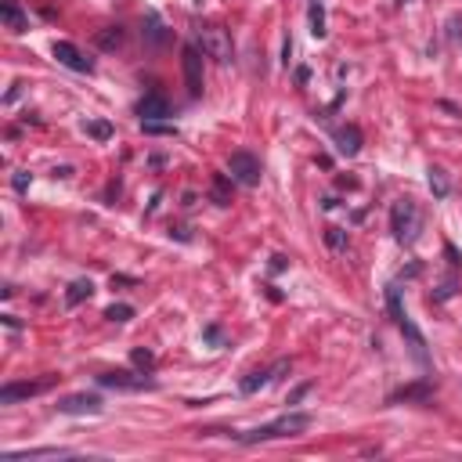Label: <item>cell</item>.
Returning <instances> with one entry per match:
<instances>
[{
	"label": "cell",
	"instance_id": "28",
	"mask_svg": "<svg viewBox=\"0 0 462 462\" xmlns=\"http://www.w3.org/2000/svg\"><path fill=\"white\" fill-rule=\"evenodd\" d=\"M202 340H206V343H221V340H224V332H221V325H206V332H202Z\"/></svg>",
	"mask_w": 462,
	"mask_h": 462
},
{
	"label": "cell",
	"instance_id": "4",
	"mask_svg": "<svg viewBox=\"0 0 462 462\" xmlns=\"http://www.w3.org/2000/svg\"><path fill=\"white\" fill-rule=\"evenodd\" d=\"M228 170H231V181H239L246 188H257L260 184V159L253 152H231Z\"/></svg>",
	"mask_w": 462,
	"mask_h": 462
},
{
	"label": "cell",
	"instance_id": "24",
	"mask_svg": "<svg viewBox=\"0 0 462 462\" xmlns=\"http://www.w3.org/2000/svg\"><path fill=\"white\" fill-rule=\"evenodd\" d=\"M459 292V282L455 278H448V282H440L437 289H433V304H445V300H452Z\"/></svg>",
	"mask_w": 462,
	"mask_h": 462
},
{
	"label": "cell",
	"instance_id": "33",
	"mask_svg": "<svg viewBox=\"0 0 462 462\" xmlns=\"http://www.w3.org/2000/svg\"><path fill=\"white\" fill-rule=\"evenodd\" d=\"M445 253H448V260H452V264H455V267H459V264H462V257H459V253H455V246H445Z\"/></svg>",
	"mask_w": 462,
	"mask_h": 462
},
{
	"label": "cell",
	"instance_id": "3",
	"mask_svg": "<svg viewBox=\"0 0 462 462\" xmlns=\"http://www.w3.org/2000/svg\"><path fill=\"white\" fill-rule=\"evenodd\" d=\"M199 47H202L206 58L221 61V66H228V61H231V36L221 26H202L199 29Z\"/></svg>",
	"mask_w": 462,
	"mask_h": 462
},
{
	"label": "cell",
	"instance_id": "16",
	"mask_svg": "<svg viewBox=\"0 0 462 462\" xmlns=\"http://www.w3.org/2000/svg\"><path fill=\"white\" fill-rule=\"evenodd\" d=\"M209 199H214L217 206H231V181H228V174H214V181H209Z\"/></svg>",
	"mask_w": 462,
	"mask_h": 462
},
{
	"label": "cell",
	"instance_id": "14",
	"mask_svg": "<svg viewBox=\"0 0 462 462\" xmlns=\"http://www.w3.org/2000/svg\"><path fill=\"white\" fill-rule=\"evenodd\" d=\"M91 292H94V282H91V278H76V282L66 289V307H80L83 300L91 297Z\"/></svg>",
	"mask_w": 462,
	"mask_h": 462
},
{
	"label": "cell",
	"instance_id": "18",
	"mask_svg": "<svg viewBox=\"0 0 462 462\" xmlns=\"http://www.w3.org/2000/svg\"><path fill=\"white\" fill-rule=\"evenodd\" d=\"M0 15H4V22H8L11 33H26V29H29V18L18 11L15 4H4V8H0Z\"/></svg>",
	"mask_w": 462,
	"mask_h": 462
},
{
	"label": "cell",
	"instance_id": "2",
	"mask_svg": "<svg viewBox=\"0 0 462 462\" xmlns=\"http://www.w3.org/2000/svg\"><path fill=\"white\" fill-rule=\"evenodd\" d=\"M419 228H423V217H419L415 202L412 199H397L390 206V231H394V239L401 246H412L419 239Z\"/></svg>",
	"mask_w": 462,
	"mask_h": 462
},
{
	"label": "cell",
	"instance_id": "8",
	"mask_svg": "<svg viewBox=\"0 0 462 462\" xmlns=\"http://www.w3.org/2000/svg\"><path fill=\"white\" fill-rule=\"evenodd\" d=\"M105 408V401L98 394H69V397H61L58 401V412H66V415H98Z\"/></svg>",
	"mask_w": 462,
	"mask_h": 462
},
{
	"label": "cell",
	"instance_id": "5",
	"mask_svg": "<svg viewBox=\"0 0 462 462\" xmlns=\"http://www.w3.org/2000/svg\"><path fill=\"white\" fill-rule=\"evenodd\" d=\"M58 383V375H44V380H33V383H4L0 387V405H15V401H26V397H36Z\"/></svg>",
	"mask_w": 462,
	"mask_h": 462
},
{
	"label": "cell",
	"instance_id": "20",
	"mask_svg": "<svg viewBox=\"0 0 462 462\" xmlns=\"http://www.w3.org/2000/svg\"><path fill=\"white\" fill-rule=\"evenodd\" d=\"M141 131L144 134H159V137H174L177 134V127H174V123H163V119H152V123H141Z\"/></svg>",
	"mask_w": 462,
	"mask_h": 462
},
{
	"label": "cell",
	"instance_id": "21",
	"mask_svg": "<svg viewBox=\"0 0 462 462\" xmlns=\"http://www.w3.org/2000/svg\"><path fill=\"white\" fill-rule=\"evenodd\" d=\"M98 44L105 47V51H112V47H119L123 44V29L119 26H109L105 33H98Z\"/></svg>",
	"mask_w": 462,
	"mask_h": 462
},
{
	"label": "cell",
	"instance_id": "1",
	"mask_svg": "<svg viewBox=\"0 0 462 462\" xmlns=\"http://www.w3.org/2000/svg\"><path fill=\"white\" fill-rule=\"evenodd\" d=\"M311 426V415L307 412H285L278 415L275 423H267V426H257V430H249L242 433L246 445H257V440H278V437H297Z\"/></svg>",
	"mask_w": 462,
	"mask_h": 462
},
{
	"label": "cell",
	"instance_id": "34",
	"mask_svg": "<svg viewBox=\"0 0 462 462\" xmlns=\"http://www.w3.org/2000/svg\"><path fill=\"white\" fill-rule=\"evenodd\" d=\"M285 267V257H271V271H282Z\"/></svg>",
	"mask_w": 462,
	"mask_h": 462
},
{
	"label": "cell",
	"instance_id": "25",
	"mask_svg": "<svg viewBox=\"0 0 462 462\" xmlns=\"http://www.w3.org/2000/svg\"><path fill=\"white\" fill-rule=\"evenodd\" d=\"M87 134H91L94 141H109V137H112V127H109L105 119H91V123H87Z\"/></svg>",
	"mask_w": 462,
	"mask_h": 462
},
{
	"label": "cell",
	"instance_id": "7",
	"mask_svg": "<svg viewBox=\"0 0 462 462\" xmlns=\"http://www.w3.org/2000/svg\"><path fill=\"white\" fill-rule=\"evenodd\" d=\"M98 387H109V390H152L156 383L152 380H144V375H134V372H101L98 375Z\"/></svg>",
	"mask_w": 462,
	"mask_h": 462
},
{
	"label": "cell",
	"instance_id": "12",
	"mask_svg": "<svg viewBox=\"0 0 462 462\" xmlns=\"http://www.w3.org/2000/svg\"><path fill=\"white\" fill-rule=\"evenodd\" d=\"M69 448H26V452H8L4 462H22V459H66Z\"/></svg>",
	"mask_w": 462,
	"mask_h": 462
},
{
	"label": "cell",
	"instance_id": "9",
	"mask_svg": "<svg viewBox=\"0 0 462 462\" xmlns=\"http://www.w3.org/2000/svg\"><path fill=\"white\" fill-rule=\"evenodd\" d=\"M54 58H58L66 69H73V73H91V69H94V61L83 54L76 44H69V40H54Z\"/></svg>",
	"mask_w": 462,
	"mask_h": 462
},
{
	"label": "cell",
	"instance_id": "10",
	"mask_svg": "<svg viewBox=\"0 0 462 462\" xmlns=\"http://www.w3.org/2000/svg\"><path fill=\"white\" fill-rule=\"evenodd\" d=\"M137 116H141V123L163 119V116H170V101H166L159 91H149V94L137 101Z\"/></svg>",
	"mask_w": 462,
	"mask_h": 462
},
{
	"label": "cell",
	"instance_id": "29",
	"mask_svg": "<svg viewBox=\"0 0 462 462\" xmlns=\"http://www.w3.org/2000/svg\"><path fill=\"white\" fill-rule=\"evenodd\" d=\"M448 29H452V33H448V36H452V44H462V18H459V15L448 22Z\"/></svg>",
	"mask_w": 462,
	"mask_h": 462
},
{
	"label": "cell",
	"instance_id": "13",
	"mask_svg": "<svg viewBox=\"0 0 462 462\" xmlns=\"http://www.w3.org/2000/svg\"><path fill=\"white\" fill-rule=\"evenodd\" d=\"M430 394H433V383L423 380V383H415V387H405V390L390 394V405H397V401H426Z\"/></svg>",
	"mask_w": 462,
	"mask_h": 462
},
{
	"label": "cell",
	"instance_id": "32",
	"mask_svg": "<svg viewBox=\"0 0 462 462\" xmlns=\"http://www.w3.org/2000/svg\"><path fill=\"white\" fill-rule=\"evenodd\" d=\"M174 235H177L181 242H188V239H192V235H188V228H170V239H174Z\"/></svg>",
	"mask_w": 462,
	"mask_h": 462
},
{
	"label": "cell",
	"instance_id": "31",
	"mask_svg": "<svg viewBox=\"0 0 462 462\" xmlns=\"http://www.w3.org/2000/svg\"><path fill=\"white\" fill-rule=\"evenodd\" d=\"M307 390H311V383H300L297 390H292V394H289V405H297V401H300V397H304Z\"/></svg>",
	"mask_w": 462,
	"mask_h": 462
},
{
	"label": "cell",
	"instance_id": "19",
	"mask_svg": "<svg viewBox=\"0 0 462 462\" xmlns=\"http://www.w3.org/2000/svg\"><path fill=\"white\" fill-rule=\"evenodd\" d=\"M311 33L314 36H325V8H322V0H314V4H311Z\"/></svg>",
	"mask_w": 462,
	"mask_h": 462
},
{
	"label": "cell",
	"instance_id": "11",
	"mask_svg": "<svg viewBox=\"0 0 462 462\" xmlns=\"http://www.w3.org/2000/svg\"><path fill=\"white\" fill-rule=\"evenodd\" d=\"M332 137H336V152H340V156H347V159H350V156H358V152H362V131L354 127V123L340 127Z\"/></svg>",
	"mask_w": 462,
	"mask_h": 462
},
{
	"label": "cell",
	"instance_id": "26",
	"mask_svg": "<svg viewBox=\"0 0 462 462\" xmlns=\"http://www.w3.org/2000/svg\"><path fill=\"white\" fill-rule=\"evenodd\" d=\"M144 26H149L144 33H149V40H152V44H163V40H166V33H163V22H159V15H149V18H144Z\"/></svg>",
	"mask_w": 462,
	"mask_h": 462
},
{
	"label": "cell",
	"instance_id": "17",
	"mask_svg": "<svg viewBox=\"0 0 462 462\" xmlns=\"http://www.w3.org/2000/svg\"><path fill=\"white\" fill-rule=\"evenodd\" d=\"M267 383H275L271 368H257V372H249L246 380L239 383V390H242V394H257V390H260V387H267Z\"/></svg>",
	"mask_w": 462,
	"mask_h": 462
},
{
	"label": "cell",
	"instance_id": "35",
	"mask_svg": "<svg viewBox=\"0 0 462 462\" xmlns=\"http://www.w3.org/2000/svg\"><path fill=\"white\" fill-rule=\"evenodd\" d=\"M311 4H314V0H311Z\"/></svg>",
	"mask_w": 462,
	"mask_h": 462
},
{
	"label": "cell",
	"instance_id": "27",
	"mask_svg": "<svg viewBox=\"0 0 462 462\" xmlns=\"http://www.w3.org/2000/svg\"><path fill=\"white\" fill-rule=\"evenodd\" d=\"M325 242H329L332 249H343V246H347V231H343V228H325Z\"/></svg>",
	"mask_w": 462,
	"mask_h": 462
},
{
	"label": "cell",
	"instance_id": "23",
	"mask_svg": "<svg viewBox=\"0 0 462 462\" xmlns=\"http://www.w3.org/2000/svg\"><path fill=\"white\" fill-rule=\"evenodd\" d=\"M131 362H134L141 372H152V365H156V354H152V350H144V347H137V350L131 354Z\"/></svg>",
	"mask_w": 462,
	"mask_h": 462
},
{
	"label": "cell",
	"instance_id": "22",
	"mask_svg": "<svg viewBox=\"0 0 462 462\" xmlns=\"http://www.w3.org/2000/svg\"><path fill=\"white\" fill-rule=\"evenodd\" d=\"M105 318H109V322H131L134 307L131 304H112V307H105Z\"/></svg>",
	"mask_w": 462,
	"mask_h": 462
},
{
	"label": "cell",
	"instance_id": "30",
	"mask_svg": "<svg viewBox=\"0 0 462 462\" xmlns=\"http://www.w3.org/2000/svg\"><path fill=\"white\" fill-rule=\"evenodd\" d=\"M29 174H15V192H26V188H29Z\"/></svg>",
	"mask_w": 462,
	"mask_h": 462
},
{
	"label": "cell",
	"instance_id": "6",
	"mask_svg": "<svg viewBox=\"0 0 462 462\" xmlns=\"http://www.w3.org/2000/svg\"><path fill=\"white\" fill-rule=\"evenodd\" d=\"M181 69H184L188 94L202 98V54H199V47H184L181 51Z\"/></svg>",
	"mask_w": 462,
	"mask_h": 462
},
{
	"label": "cell",
	"instance_id": "15",
	"mask_svg": "<svg viewBox=\"0 0 462 462\" xmlns=\"http://www.w3.org/2000/svg\"><path fill=\"white\" fill-rule=\"evenodd\" d=\"M426 181H430V192H433V199H448V192H452V181H448V174L440 170V166H430V170H426Z\"/></svg>",
	"mask_w": 462,
	"mask_h": 462
}]
</instances>
